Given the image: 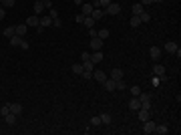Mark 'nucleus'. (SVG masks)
<instances>
[{
	"label": "nucleus",
	"mask_w": 181,
	"mask_h": 135,
	"mask_svg": "<svg viewBox=\"0 0 181 135\" xmlns=\"http://www.w3.org/2000/svg\"><path fill=\"white\" fill-rule=\"evenodd\" d=\"M131 10H133V14H135V16H139L141 12H145V6L141 4V2H137V4H133V8H131Z\"/></svg>",
	"instance_id": "18"
},
{
	"label": "nucleus",
	"mask_w": 181,
	"mask_h": 135,
	"mask_svg": "<svg viewBox=\"0 0 181 135\" xmlns=\"http://www.w3.org/2000/svg\"><path fill=\"white\" fill-rule=\"evenodd\" d=\"M103 12H105V16H107V14L117 16V14H121V4H117V2H111L107 8H103Z\"/></svg>",
	"instance_id": "1"
},
{
	"label": "nucleus",
	"mask_w": 181,
	"mask_h": 135,
	"mask_svg": "<svg viewBox=\"0 0 181 135\" xmlns=\"http://www.w3.org/2000/svg\"><path fill=\"white\" fill-rule=\"evenodd\" d=\"M81 58H83V63H87V61H90V53H81Z\"/></svg>",
	"instance_id": "40"
},
{
	"label": "nucleus",
	"mask_w": 181,
	"mask_h": 135,
	"mask_svg": "<svg viewBox=\"0 0 181 135\" xmlns=\"http://www.w3.org/2000/svg\"><path fill=\"white\" fill-rule=\"evenodd\" d=\"M20 48H24V51L28 48V43H26V40H24V39H22V44H20Z\"/></svg>",
	"instance_id": "48"
},
{
	"label": "nucleus",
	"mask_w": 181,
	"mask_h": 135,
	"mask_svg": "<svg viewBox=\"0 0 181 135\" xmlns=\"http://www.w3.org/2000/svg\"><path fill=\"white\" fill-rule=\"evenodd\" d=\"M38 22H40V18H38V14H34V16H28L24 24H26V26H34V28H36Z\"/></svg>",
	"instance_id": "10"
},
{
	"label": "nucleus",
	"mask_w": 181,
	"mask_h": 135,
	"mask_svg": "<svg viewBox=\"0 0 181 135\" xmlns=\"http://www.w3.org/2000/svg\"><path fill=\"white\" fill-rule=\"evenodd\" d=\"M167 131H169V127H167V125H155V133H159V135H165Z\"/></svg>",
	"instance_id": "27"
},
{
	"label": "nucleus",
	"mask_w": 181,
	"mask_h": 135,
	"mask_svg": "<svg viewBox=\"0 0 181 135\" xmlns=\"http://www.w3.org/2000/svg\"><path fill=\"white\" fill-rule=\"evenodd\" d=\"M139 2H141L143 6H147V4H153V0H139Z\"/></svg>",
	"instance_id": "46"
},
{
	"label": "nucleus",
	"mask_w": 181,
	"mask_h": 135,
	"mask_svg": "<svg viewBox=\"0 0 181 135\" xmlns=\"http://www.w3.org/2000/svg\"><path fill=\"white\" fill-rule=\"evenodd\" d=\"M159 81H161V79H159L157 75H153V79H151V85H153V87H157V85H159Z\"/></svg>",
	"instance_id": "41"
},
{
	"label": "nucleus",
	"mask_w": 181,
	"mask_h": 135,
	"mask_svg": "<svg viewBox=\"0 0 181 135\" xmlns=\"http://www.w3.org/2000/svg\"><path fill=\"white\" fill-rule=\"evenodd\" d=\"M177 48H179V47H177L175 43H167V44H165V51H167V53H171V54H175Z\"/></svg>",
	"instance_id": "26"
},
{
	"label": "nucleus",
	"mask_w": 181,
	"mask_h": 135,
	"mask_svg": "<svg viewBox=\"0 0 181 135\" xmlns=\"http://www.w3.org/2000/svg\"><path fill=\"white\" fill-rule=\"evenodd\" d=\"M129 109H131V111H139V109H141V101H139V97H133V99L129 101Z\"/></svg>",
	"instance_id": "8"
},
{
	"label": "nucleus",
	"mask_w": 181,
	"mask_h": 135,
	"mask_svg": "<svg viewBox=\"0 0 181 135\" xmlns=\"http://www.w3.org/2000/svg\"><path fill=\"white\" fill-rule=\"evenodd\" d=\"M10 44L14 48H20V44H22V36H18V34H14L12 39H10Z\"/></svg>",
	"instance_id": "17"
},
{
	"label": "nucleus",
	"mask_w": 181,
	"mask_h": 135,
	"mask_svg": "<svg viewBox=\"0 0 181 135\" xmlns=\"http://www.w3.org/2000/svg\"><path fill=\"white\" fill-rule=\"evenodd\" d=\"M90 12H93V4H90V2H83L81 4V14L83 16H90Z\"/></svg>",
	"instance_id": "5"
},
{
	"label": "nucleus",
	"mask_w": 181,
	"mask_h": 135,
	"mask_svg": "<svg viewBox=\"0 0 181 135\" xmlns=\"http://www.w3.org/2000/svg\"><path fill=\"white\" fill-rule=\"evenodd\" d=\"M137 117H139V121H147V119H151V113H149V109H139L137 111Z\"/></svg>",
	"instance_id": "7"
},
{
	"label": "nucleus",
	"mask_w": 181,
	"mask_h": 135,
	"mask_svg": "<svg viewBox=\"0 0 181 135\" xmlns=\"http://www.w3.org/2000/svg\"><path fill=\"white\" fill-rule=\"evenodd\" d=\"M125 87H127V85H125V81H123V79H119V81H117V89H121V91H123Z\"/></svg>",
	"instance_id": "42"
},
{
	"label": "nucleus",
	"mask_w": 181,
	"mask_h": 135,
	"mask_svg": "<svg viewBox=\"0 0 181 135\" xmlns=\"http://www.w3.org/2000/svg\"><path fill=\"white\" fill-rule=\"evenodd\" d=\"M14 2H16V0H2V4H0V6H4V8H12Z\"/></svg>",
	"instance_id": "35"
},
{
	"label": "nucleus",
	"mask_w": 181,
	"mask_h": 135,
	"mask_svg": "<svg viewBox=\"0 0 181 135\" xmlns=\"http://www.w3.org/2000/svg\"><path fill=\"white\" fill-rule=\"evenodd\" d=\"M42 10H44L42 0H36V2H34V14H42Z\"/></svg>",
	"instance_id": "21"
},
{
	"label": "nucleus",
	"mask_w": 181,
	"mask_h": 135,
	"mask_svg": "<svg viewBox=\"0 0 181 135\" xmlns=\"http://www.w3.org/2000/svg\"><path fill=\"white\" fill-rule=\"evenodd\" d=\"M111 79H115V81L123 79V69H113V71H111Z\"/></svg>",
	"instance_id": "19"
},
{
	"label": "nucleus",
	"mask_w": 181,
	"mask_h": 135,
	"mask_svg": "<svg viewBox=\"0 0 181 135\" xmlns=\"http://www.w3.org/2000/svg\"><path fill=\"white\" fill-rule=\"evenodd\" d=\"M53 26H57V28H61V26H62L61 18H54V20H53Z\"/></svg>",
	"instance_id": "43"
},
{
	"label": "nucleus",
	"mask_w": 181,
	"mask_h": 135,
	"mask_svg": "<svg viewBox=\"0 0 181 135\" xmlns=\"http://www.w3.org/2000/svg\"><path fill=\"white\" fill-rule=\"evenodd\" d=\"M139 93H141V87H137V85H135V87H131V95H133V97H137Z\"/></svg>",
	"instance_id": "38"
},
{
	"label": "nucleus",
	"mask_w": 181,
	"mask_h": 135,
	"mask_svg": "<svg viewBox=\"0 0 181 135\" xmlns=\"http://www.w3.org/2000/svg\"><path fill=\"white\" fill-rule=\"evenodd\" d=\"M95 22L97 20H93L90 16H85V20H83V24H85L87 28H95Z\"/></svg>",
	"instance_id": "24"
},
{
	"label": "nucleus",
	"mask_w": 181,
	"mask_h": 135,
	"mask_svg": "<svg viewBox=\"0 0 181 135\" xmlns=\"http://www.w3.org/2000/svg\"><path fill=\"white\" fill-rule=\"evenodd\" d=\"M71 71H72V73H75V75H81V73H83V71H85V67H83V65H81V63H79V65H72V67H71Z\"/></svg>",
	"instance_id": "29"
},
{
	"label": "nucleus",
	"mask_w": 181,
	"mask_h": 135,
	"mask_svg": "<svg viewBox=\"0 0 181 135\" xmlns=\"http://www.w3.org/2000/svg\"><path fill=\"white\" fill-rule=\"evenodd\" d=\"M83 20H85V16H83V14H79V16H75V22H79V24H83Z\"/></svg>",
	"instance_id": "44"
},
{
	"label": "nucleus",
	"mask_w": 181,
	"mask_h": 135,
	"mask_svg": "<svg viewBox=\"0 0 181 135\" xmlns=\"http://www.w3.org/2000/svg\"><path fill=\"white\" fill-rule=\"evenodd\" d=\"M8 113H10V103H6V105L0 107V115L4 117V115H8Z\"/></svg>",
	"instance_id": "31"
},
{
	"label": "nucleus",
	"mask_w": 181,
	"mask_h": 135,
	"mask_svg": "<svg viewBox=\"0 0 181 135\" xmlns=\"http://www.w3.org/2000/svg\"><path fill=\"white\" fill-rule=\"evenodd\" d=\"M109 28H101V30H97V36H99V39H103V40H105V39H109Z\"/></svg>",
	"instance_id": "25"
},
{
	"label": "nucleus",
	"mask_w": 181,
	"mask_h": 135,
	"mask_svg": "<svg viewBox=\"0 0 181 135\" xmlns=\"http://www.w3.org/2000/svg\"><path fill=\"white\" fill-rule=\"evenodd\" d=\"M48 26H53V18L50 16H42L40 22H38V26H36V32H44Z\"/></svg>",
	"instance_id": "2"
},
{
	"label": "nucleus",
	"mask_w": 181,
	"mask_h": 135,
	"mask_svg": "<svg viewBox=\"0 0 181 135\" xmlns=\"http://www.w3.org/2000/svg\"><path fill=\"white\" fill-rule=\"evenodd\" d=\"M111 121L113 119H111L109 113H103V115H101V123H103V125H111Z\"/></svg>",
	"instance_id": "28"
},
{
	"label": "nucleus",
	"mask_w": 181,
	"mask_h": 135,
	"mask_svg": "<svg viewBox=\"0 0 181 135\" xmlns=\"http://www.w3.org/2000/svg\"><path fill=\"white\" fill-rule=\"evenodd\" d=\"M4 121H6V125H14L16 123V115L14 113H8V115H4Z\"/></svg>",
	"instance_id": "23"
},
{
	"label": "nucleus",
	"mask_w": 181,
	"mask_h": 135,
	"mask_svg": "<svg viewBox=\"0 0 181 135\" xmlns=\"http://www.w3.org/2000/svg\"><path fill=\"white\" fill-rule=\"evenodd\" d=\"M48 16H50L53 20H54V18H58V10H57V8H50V12H48Z\"/></svg>",
	"instance_id": "37"
},
{
	"label": "nucleus",
	"mask_w": 181,
	"mask_h": 135,
	"mask_svg": "<svg viewBox=\"0 0 181 135\" xmlns=\"http://www.w3.org/2000/svg\"><path fill=\"white\" fill-rule=\"evenodd\" d=\"M103 87H105L107 91H111V93H113L115 89H117V81H115V79H107V81L103 83Z\"/></svg>",
	"instance_id": "9"
},
{
	"label": "nucleus",
	"mask_w": 181,
	"mask_h": 135,
	"mask_svg": "<svg viewBox=\"0 0 181 135\" xmlns=\"http://www.w3.org/2000/svg\"><path fill=\"white\" fill-rule=\"evenodd\" d=\"M14 30H16L18 36H22V39H24V34L28 32V26H26V24H18V26H14Z\"/></svg>",
	"instance_id": "15"
},
{
	"label": "nucleus",
	"mask_w": 181,
	"mask_h": 135,
	"mask_svg": "<svg viewBox=\"0 0 181 135\" xmlns=\"http://www.w3.org/2000/svg\"><path fill=\"white\" fill-rule=\"evenodd\" d=\"M129 24H131L133 28H137L139 24H141V18H139V16H131V20H129Z\"/></svg>",
	"instance_id": "30"
},
{
	"label": "nucleus",
	"mask_w": 181,
	"mask_h": 135,
	"mask_svg": "<svg viewBox=\"0 0 181 135\" xmlns=\"http://www.w3.org/2000/svg\"><path fill=\"white\" fill-rule=\"evenodd\" d=\"M103 43H105L103 39H99V36H93V39H90V48H93V51H99V48H103Z\"/></svg>",
	"instance_id": "4"
},
{
	"label": "nucleus",
	"mask_w": 181,
	"mask_h": 135,
	"mask_svg": "<svg viewBox=\"0 0 181 135\" xmlns=\"http://www.w3.org/2000/svg\"><path fill=\"white\" fill-rule=\"evenodd\" d=\"M2 34H4L6 39H12V36L16 34V30H14V26H8V28H4V30H2Z\"/></svg>",
	"instance_id": "22"
},
{
	"label": "nucleus",
	"mask_w": 181,
	"mask_h": 135,
	"mask_svg": "<svg viewBox=\"0 0 181 135\" xmlns=\"http://www.w3.org/2000/svg\"><path fill=\"white\" fill-rule=\"evenodd\" d=\"M4 16H6V8H4V6H0V20L4 18Z\"/></svg>",
	"instance_id": "45"
},
{
	"label": "nucleus",
	"mask_w": 181,
	"mask_h": 135,
	"mask_svg": "<svg viewBox=\"0 0 181 135\" xmlns=\"http://www.w3.org/2000/svg\"><path fill=\"white\" fill-rule=\"evenodd\" d=\"M93 81H97V83H105L107 81V75L103 71H93Z\"/></svg>",
	"instance_id": "6"
},
{
	"label": "nucleus",
	"mask_w": 181,
	"mask_h": 135,
	"mask_svg": "<svg viewBox=\"0 0 181 135\" xmlns=\"http://www.w3.org/2000/svg\"><path fill=\"white\" fill-rule=\"evenodd\" d=\"M81 77L85 79V81H90V79H93V71H83V73H81Z\"/></svg>",
	"instance_id": "34"
},
{
	"label": "nucleus",
	"mask_w": 181,
	"mask_h": 135,
	"mask_svg": "<svg viewBox=\"0 0 181 135\" xmlns=\"http://www.w3.org/2000/svg\"><path fill=\"white\" fill-rule=\"evenodd\" d=\"M72 2H75L76 6H81V4H83V0H72Z\"/></svg>",
	"instance_id": "49"
},
{
	"label": "nucleus",
	"mask_w": 181,
	"mask_h": 135,
	"mask_svg": "<svg viewBox=\"0 0 181 135\" xmlns=\"http://www.w3.org/2000/svg\"><path fill=\"white\" fill-rule=\"evenodd\" d=\"M139 18H141V22H149V20H151V14H149V12H141Z\"/></svg>",
	"instance_id": "33"
},
{
	"label": "nucleus",
	"mask_w": 181,
	"mask_h": 135,
	"mask_svg": "<svg viewBox=\"0 0 181 135\" xmlns=\"http://www.w3.org/2000/svg\"><path fill=\"white\" fill-rule=\"evenodd\" d=\"M103 16H105L103 8H93V12H90V18H93V20H101Z\"/></svg>",
	"instance_id": "12"
},
{
	"label": "nucleus",
	"mask_w": 181,
	"mask_h": 135,
	"mask_svg": "<svg viewBox=\"0 0 181 135\" xmlns=\"http://www.w3.org/2000/svg\"><path fill=\"white\" fill-rule=\"evenodd\" d=\"M143 131H145V133H153V131H155V121L147 119V121H145V127H143Z\"/></svg>",
	"instance_id": "16"
},
{
	"label": "nucleus",
	"mask_w": 181,
	"mask_h": 135,
	"mask_svg": "<svg viewBox=\"0 0 181 135\" xmlns=\"http://www.w3.org/2000/svg\"><path fill=\"white\" fill-rule=\"evenodd\" d=\"M83 67H85V71H95V63H90V61L83 63Z\"/></svg>",
	"instance_id": "36"
},
{
	"label": "nucleus",
	"mask_w": 181,
	"mask_h": 135,
	"mask_svg": "<svg viewBox=\"0 0 181 135\" xmlns=\"http://www.w3.org/2000/svg\"><path fill=\"white\" fill-rule=\"evenodd\" d=\"M89 34H90V39H93V36H97V30L95 28H89Z\"/></svg>",
	"instance_id": "47"
},
{
	"label": "nucleus",
	"mask_w": 181,
	"mask_h": 135,
	"mask_svg": "<svg viewBox=\"0 0 181 135\" xmlns=\"http://www.w3.org/2000/svg\"><path fill=\"white\" fill-rule=\"evenodd\" d=\"M111 2H113V0H99V6H101V8H107Z\"/></svg>",
	"instance_id": "39"
},
{
	"label": "nucleus",
	"mask_w": 181,
	"mask_h": 135,
	"mask_svg": "<svg viewBox=\"0 0 181 135\" xmlns=\"http://www.w3.org/2000/svg\"><path fill=\"white\" fill-rule=\"evenodd\" d=\"M153 2H163V0H153Z\"/></svg>",
	"instance_id": "50"
},
{
	"label": "nucleus",
	"mask_w": 181,
	"mask_h": 135,
	"mask_svg": "<svg viewBox=\"0 0 181 135\" xmlns=\"http://www.w3.org/2000/svg\"><path fill=\"white\" fill-rule=\"evenodd\" d=\"M10 113H14V115L18 117L20 113H22V105H20V103H10Z\"/></svg>",
	"instance_id": "13"
},
{
	"label": "nucleus",
	"mask_w": 181,
	"mask_h": 135,
	"mask_svg": "<svg viewBox=\"0 0 181 135\" xmlns=\"http://www.w3.org/2000/svg\"><path fill=\"white\" fill-rule=\"evenodd\" d=\"M139 101H141V109H151V97L145 93H139Z\"/></svg>",
	"instance_id": "3"
},
{
	"label": "nucleus",
	"mask_w": 181,
	"mask_h": 135,
	"mask_svg": "<svg viewBox=\"0 0 181 135\" xmlns=\"http://www.w3.org/2000/svg\"><path fill=\"white\" fill-rule=\"evenodd\" d=\"M103 58H105V54L101 53V51H95V53L90 54V63H95V65H97V63H101Z\"/></svg>",
	"instance_id": "11"
},
{
	"label": "nucleus",
	"mask_w": 181,
	"mask_h": 135,
	"mask_svg": "<svg viewBox=\"0 0 181 135\" xmlns=\"http://www.w3.org/2000/svg\"><path fill=\"white\" fill-rule=\"evenodd\" d=\"M153 75L163 77V75H165V67H163V65H155V67H153Z\"/></svg>",
	"instance_id": "20"
},
{
	"label": "nucleus",
	"mask_w": 181,
	"mask_h": 135,
	"mask_svg": "<svg viewBox=\"0 0 181 135\" xmlns=\"http://www.w3.org/2000/svg\"><path fill=\"white\" fill-rule=\"evenodd\" d=\"M90 125H93V127L103 125V123H101V115H95V117H93V119H90Z\"/></svg>",
	"instance_id": "32"
},
{
	"label": "nucleus",
	"mask_w": 181,
	"mask_h": 135,
	"mask_svg": "<svg viewBox=\"0 0 181 135\" xmlns=\"http://www.w3.org/2000/svg\"><path fill=\"white\" fill-rule=\"evenodd\" d=\"M0 4H2V0H0Z\"/></svg>",
	"instance_id": "51"
},
{
	"label": "nucleus",
	"mask_w": 181,
	"mask_h": 135,
	"mask_svg": "<svg viewBox=\"0 0 181 135\" xmlns=\"http://www.w3.org/2000/svg\"><path fill=\"white\" fill-rule=\"evenodd\" d=\"M149 54H151V58H153V61H159V57H161V48H159V47H151Z\"/></svg>",
	"instance_id": "14"
}]
</instances>
